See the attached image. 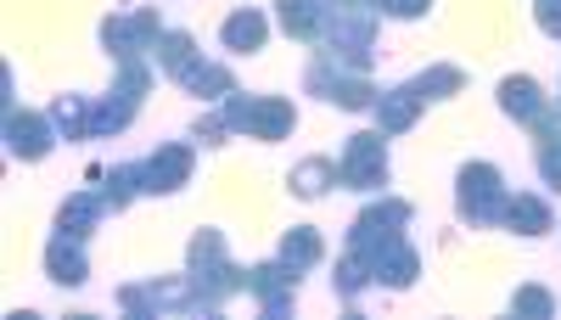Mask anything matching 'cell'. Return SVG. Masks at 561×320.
<instances>
[{"mask_svg":"<svg viewBox=\"0 0 561 320\" xmlns=\"http://www.w3.org/2000/svg\"><path fill=\"white\" fill-rule=\"evenodd\" d=\"M185 282H192V293H197L203 309H219V304H230L237 293H248V264L230 259L225 231L203 225V231L192 237V248H185Z\"/></svg>","mask_w":561,"mask_h":320,"instance_id":"cell-1","label":"cell"},{"mask_svg":"<svg viewBox=\"0 0 561 320\" xmlns=\"http://www.w3.org/2000/svg\"><path fill=\"white\" fill-rule=\"evenodd\" d=\"M460 90H466V73L449 68V62H438V68H427V73H415V79L382 90L370 113H377V129H382V135H404L433 102H449V96H460Z\"/></svg>","mask_w":561,"mask_h":320,"instance_id":"cell-2","label":"cell"},{"mask_svg":"<svg viewBox=\"0 0 561 320\" xmlns=\"http://www.w3.org/2000/svg\"><path fill=\"white\" fill-rule=\"evenodd\" d=\"M147 90H152V68L147 62H118V84L107 90V96H90V141L129 129L140 102H147Z\"/></svg>","mask_w":561,"mask_h":320,"instance_id":"cell-3","label":"cell"},{"mask_svg":"<svg viewBox=\"0 0 561 320\" xmlns=\"http://www.w3.org/2000/svg\"><path fill=\"white\" fill-rule=\"evenodd\" d=\"M219 113L237 135H248V141H287L298 129V107L287 96H242V90H230L219 102Z\"/></svg>","mask_w":561,"mask_h":320,"instance_id":"cell-4","label":"cell"},{"mask_svg":"<svg viewBox=\"0 0 561 320\" xmlns=\"http://www.w3.org/2000/svg\"><path fill=\"white\" fill-rule=\"evenodd\" d=\"M304 84H309V96L332 102V107H343V113H370V107H377V96H382V90L370 84V73L343 68L332 52H314V62H309Z\"/></svg>","mask_w":561,"mask_h":320,"instance_id":"cell-5","label":"cell"},{"mask_svg":"<svg viewBox=\"0 0 561 320\" xmlns=\"http://www.w3.org/2000/svg\"><path fill=\"white\" fill-rule=\"evenodd\" d=\"M505 203H511V192H505V174H500L494 163L478 158V163H466V169L455 174V208H460L466 225L489 231V225L505 219Z\"/></svg>","mask_w":561,"mask_h":320,"instance_id":"cell-6","label":"cell"},{"mask_svg":"<svg viewBox=\"0 0 561 320\" xmlns=\"http://www.w3.org/2000/svg\"><path fill=\"white\" fill-rule=\"evenodd\" d=\"M410 219H415V208H410L404 197H377V203H365V208L354 214V225H348V253L370 264L388 242L404 237V225H410Z\"/></svg>","mask_w":561,"mask_h":320,"instance_id":"cell-7","label":"cell"},{"mask_svg":"<svg viewBox=\"0 0 561 320\" xmlns=\"http://www.w3.org/2000/svg\"><path fill=\"white\" fill-rule=\"evenodd\" d=\"M320 52H332L343 68L370 73V57H377V12L332 7V23H325V34H320Z\"/></svg>","mask_w":561,"mask_h":320,"instance_id":"cell-8","label":"cell"},{"mask_svg":"<svg viewBox=\"0 0 561 320\" xmlns=\"http://www.w3.org/2000/svg\"><path fill=\"white\" fill-rule=\"evenodd\" d=\"M158 39H163V23L152 7H135V12H113L102 23V52L113 62H147L158 52Z\"/></svg>","mask_w":561,"mask_h":320,"instance_id":"cell-9","label":"cell"},{"mask_svg":"<svg viewBox=\"0 0 561 320\" xmlns=\"http://www.w3.org/2000/svg\"><path fill=\"white\" fill-rule=\"evenodd\" d=\"M388 174H393V163H388V135H382V129L348 135V147H343V158H337V180H343V186H354V192H382Z\"/></svg>","mask_w":561,"mask_h":320,"instance_id":"cell-10","label":"cell"},{"mask_svg":"<svg viewBox=\"0 0 561 320\" xmlns=\"http://www.w3.org/2000/svg\"><path fill=\"white\" fill-rule=\"evenodd\" d=\"M118 309L158 320V315H185V309H203V304H197V293H192L185 276H163V282H129V287H118Z\"/></svg>","mask_w":561,"mask_h":320,"instance_id":"cell-11","label":"cell"},{"mask_svg":"<svg viewBox=\"0 0 561 320\" xmlns=\"http://www.w3.org/2000/svg\"><path fill=\"white\" fill-rule=\"evenodd\" d=\"M298 282H304V270L287 264L280 253L264 259V264H248V293L259 298V309H264L270 320L293 315V304H298Z\"/></svg>","mask_w":561,"mask_h":320,"instance_id":"cell-12","label":"cell"},{"mask_svg":"<svg viewBox=\"0 0 561 320\" xmlns=\"http://www.w3.org/2000/svg\"><path fill=\"white\" fill-rule=\"evenodd\" d=\"M62 141V129L51 113H34V107H7V152L18 163H39L51 158V147Z\"/></svg>","mask_w":561,"mask_h":320,"instance_id":"cell-13","label":"cell"},{"mask_svg":"<svg viewBox=\"0 0 561 320\" xmlns=\"http://www.w3.org/2000/svg\"><path fill=\"white\" fill-rule=\"evenodd\" d=\"M192 169H197V147L169 141L152 158H140V192L147 197H174L180 186H192Z\"/></svg>","mask_w":561,"mask_h":320,"instance_id":"cell-14","label":"cell"},{"mask_svg":"<svg viewBox=\"0 0 561 320\" xmlns=\"http://www.w3.org/2000/svg\"><path fill=\"white\" fill-rule=\"evenodd\" d=\"M500 113L534 129V124H545V118L556 113V102L545 96V84H539V79H528V73H511V79H500Z\"/></svg>","mask_w":561,"mask_h":320,"instance_id":"cell-15","label":"cell"},{"mask_svg":"<svg viewBox=\"0 0 561 320\" xmlns=\"http://www.w3.org/2000/svg\"><path fill=\"white\" fill-rule=\"evenodd\" d=\"M275 18L287 28V39L320 45L325 23H332V0H275Z\"/></svg>","mask_w":561,"mask_h":320,"instance_id":"cell-16","label":"cell"},{"mask_svg":"<svg viewBox=\"0 0 561 320\" xmlns=\"http://www.w3.org/2000/svg\"><path fill=\"white\" fill-rule=\"evenodd\" d=\"M45 276H51L57 287H84L90 282V259H84V242L57 231L51 242H45Z\"/></svg>","mask_w":561,"mask_h":320,"instance_id":"cell-17","label":"cell"},{"mask_svg":"<svg viewBox=\"0 0 561 320\" xmlns=\"http://www.w3.org/2000/svg\"><path fill=\"white\" fill-rule=\"evenodd\" d=\"M365 270H370V282H377V287H393V293H404V287L421 276V253H415V248L399 237V242H388L377 259H370Z\"/></svg>","mask_w":561,"mask_h":320,"instance_id":"cell-18","label":"cell"},{"mask_svg":"<svg viewBox=\"0 0 561 320\" xmlns=\"http://www.w3.org/2000/svg\"><path fill=\"white\" fill-rule=\"evenodd\" d=\"M505 231H517V237H550L556 231V214H550V203L545 197H534V192H517L505 203Z\"/></svg>","mask_w":561,"mask_h":320,"instance_id":"cell-19","label":"cell"},{"mask_svg":"<svg viewBox=\"0 0 561 320\" xmlns=\"http://www.w3.org/2000/svg\"><path fill=\"white\" fill-rule=\"evenodd\" d=\"M219 39H225V52L253 57V52H264V39H270V18L253 12V7H242V12H230V18L219 23Z\"/></svg>","mask_w":561,"mask_h":320,"instance_id":"cell-20","label":"cell"},{"mask_svg":"<svg viewBox=\"0 0 561 320\" xmlns=\"http://www.w3.org/2000/svg\"><path fill=\"white\" fill-rule=\"evenodd\" d=\"M102 219H107V203H102V192H96V186H90V192H73V197L57 208V231H68V237H79V242H84Z\"/></svg>","mask_w":561,"mask_h":320,"instance_id":"cell-21","label":"cell"},{"mask_svg":"<svg viewBox=\"0 0 561 320\" xmlns=\"http://www.w3.org/2000/svg\"><path fill=\"white\" fill-rule=\"evenodd\" d=\"M180 84H185V90H192V96H197V102H225V96H230V90H237V73H230L225 62H203V57H197L192 68H185V73H180Z\"/></svg>","mask_w":561,"mask_h":320,"instance_id":"cell-22","label":"cell"},{"mask_svg":"<svg viewBox=\"0 0 561 320\" xmlns=\"http://www.w3.org/2000/svg\"><path fill=\"white\" fill-rule=\"evenodd\" d=\"M287 186H293V197H304V203L325 197V192L337 186V158H304V163H293Z\"/></svg>","mask_w":561,"mask_h":320,"instance_id":"cell-23","label":"cell"},{"mask_svg":"<svg viewBox=\"0 0 561 320\" xmlns=\"http://www.w3.org/2000/svg\"><path fill=\"white\" fill-rule=\"evenodd\" d=\"M534 163H539V180L561 192V113H550L545 124H534Z\"/></svg>","mask_w":561,"mask_h":320,"instance_id":"cell-24","label":"cell"},{"mask_svg":"<svg viewBox=\"0 0 561 320\" xmlns=\"http://www.w3.org/2000/svg\"><path fill=\"white\" fill-rule=\"evenodd\" d=\"M287 264H298V270H314L320 259H325V237L314 231V225H293V231H280V248H275Z\"/></svg>","mask_w":561,"mask_h":320,"instance_id":"cell-25","label":"cell"},{"mask_svg":"<svg viewBox=\"0 0 561 320\" xmlns=\"http://www.w3.org/2000/svg\"><path fill=\"white\" fill-rule=\"evenodd\" d=\"M158 73H169V79H180L185 68H192L203 52H197V39L192 34H185V28H163V39H158Z\"/></svg>","mask_w":561,"mask_h":320,"instance_id":"cell-26","label":"cell"},{"mask_svg":"<svg viewBox=\"0 0 561 320\" xmlns=\"http://www.w3.org/2000/svg\"><path fill=\"white\" fill-rule=\"evenodd\" d=\"M102 203H107V214H124L129 208V197L140 192V163H113L107 174H102Z\"/></svg>","mask_w":561,"mask_h":320,"instance_id":"cell-27","label":"cell"},{"mask_svg":"<svg viewBox=\"0 0 561 320\" xmlns=\"http://www.w3.org/2000/svg\"><path fill=\"white\" fill-rule=\"evenodd\" d=\"M51 118L62 129V141H90V96H57Z\"/></svg>","mask_w":561,"mask_h":320,"instance_id":"cell-28","label":"cell"},{"mask_svg":"<svg viewBox=\"0 0 561 320\" xmlns=\"http://www.w3.org/2000/svg\"><path fill=\"white\" fill-rule=\"evenodd\" d=\"M332 287H337V298H343V304H359V293L370 287V270H365V259L343 253V259H337V276H332Z\"/></svg>","mask_w":561,"mask_h":320,"instance_id":"cell-29","label":"cell"},{"mask_svg":"<svg viewBox=\"0 0 561 320\" xmlns=\"http://www.w3.org/2000/svg\"><path fill=\"white\" fill-rule=\"evenodd\" d=\"M511 315H523V320H550L556 315V298L545 287H517L511 293Z\"/></svg>","mask_w":561,"mask_h":320,"instance_id":"cell-30","label":"cell"},{"mask_svg":"<svg viewBox=\"0 0 561 320\" xmlns=\"http://www.w3.org/2000/svg\"><path fill=\"white\" fill-rule=\"evenodd\" d=\"M370 12H382V18H427L433 12V0H370Z\"/></svg>","mask_w":561,"mask_h":320,"instance_id":"cell-31","label":"cell"},{"mask_svg":"<svg viewBox=\"0 0 561 320\" xmlns=\"http://www.w3.org/2000/svg\"><path fill=\"white\" fill-rule=\"evenodd\" d=\"M225 135H237V129L225 124V113H203V118H197V141H203V147H225Z\"/></svg>","mask_w":561,"mask_h":320,"instance_id":"cell-32","label":"cell"},{"mask_svg":"<svg viewBox=\"0 0 561 320\" xmlns=\"http://www.w3.org/2000/svg\"><path fill=\"white\" fill-rule=\"evenodd\" d=\"M534 23H539L550 39H561V0H534Z\"/></svg>","mask_w":561,"mask_h":320,"instance_id":"cell-33","label":"cell"},{"mask_svg":"<svg viewBox=\"0 0 561 320\" xmlns=\"http://www.w3.org/2000/svg\"><path fill=\"white\" fill-rule=\"evenodd\" d=\"M556 113H561V102H556Z\"/></svg>","mask_w":561,"mask_h":320,"instance_id":"cell-34","label":"cell"}]
</instances>
